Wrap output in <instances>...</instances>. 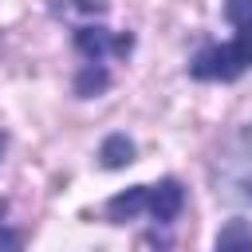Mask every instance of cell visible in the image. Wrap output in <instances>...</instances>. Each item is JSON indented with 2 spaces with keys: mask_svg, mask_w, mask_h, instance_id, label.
I'll return each mask as SVG.
<instances>
[{
  "mask_svg": "<svg viewBox=\"0 0 252 252\" xmlns=\"http://www.w3.org/2000/svg\"><path fill=\"white\" fill-rule=\"evenodd\" d=\"M224 16L232 20L236 35L217 47H201L189 63L193 79L205 83H232L252 67V0H224Z\"/></svg>",
  "mask_w": 252,
  "mask_h": 252,
  "instance_id": "1",
  "label": "cell"
},
{
  "mask_svg": "<svg viewBox=\"0 0 252 252\" xmlns=\"http://www.w3.org/2000/svg\"><path fill=\"white\" fill-rule=\"evenodd\" d=\"M181 209H185V189H181L173 177H165V181H158V185H134V189L110 197V201H106V220L122 224V220H134L138 213H146V217H154L158 224H173Z\"/></svg>",
  "mask_w": 252,
  "mask_h": 252,
  "instance_id": "2",
  "label": "cell"
},
{
  "mask_svg": "<svg viewBox=\"0 0 252 252\" xmlns=\"http://www.w3.org/2000/svg\"><path fill=\"white\" fill-rule=\"evenodd\" d=\"M213 185L228 201L252 205V122L240 126L213 161Z\"/></svg>",
  "mask_w": 252,
  "mask_h": 252,
  "instance_id": "3",
  "label": "cell"
},
{
  "mask_svg": "<svg viewBox=\"0 0 252 252\" xmlns=\"http://www.w3.org/2000/svg\"><path fill=\"white\" fill-rule=\"evenodd\" d=\"M75 47H79V55H83V67H91V71H106V59L110 55H126L130 47H134V39L130 35H110L106 28H79L75 32Z\"/></svg>",
  "mask_w": 252,
  "mask_h": 252,
  "instance_id": "4",
  "label": "cell"
},
{
  "mask_svg": "<svg viewBox=\"0 0 252 252\" xmlns=\"http://www.w3.org/2000/svg\"><path fill=\"white\" fill-rule=\"evenodd\" d=\"M213 252H252V224L248 220H228L220 232H217V244Z\"/></svg>",
  "mask_w": 252,
  "mask_h": 252,
  "instance_id": "5",
  "label": "cell"
},
{
  "mask_svg": "<svg viewBox=\"0 0 252 252\" xmlns=\"http://www.w3.org/2000/svg\"><path fill=\"white\" fill-rule=\"evenodd\" d=\"M98 158H102V165H106V169H118V165L134 161V142H130L126 134H110V138L102 142Z\"/></svg>",
  "mask_w": 252,
  "mask_h": 252,
  "instance_id": "6",
  "label": "cell"
},
{
  "mask_svg": "<svg viewBox=\"0 0 252 252\" xmlns=\"http://www.w3.org/2000/svg\"><path fill=\"white\" fill-rule=\"evenodd\" d=\"M20 248H24V236H20L16 228L0 224V252H20Z\"/></svg>",
  "mask_w": 252,
  "mask_h": 252,
  "instance_id": "7",
  "label": "cell"
}]
</instances>
